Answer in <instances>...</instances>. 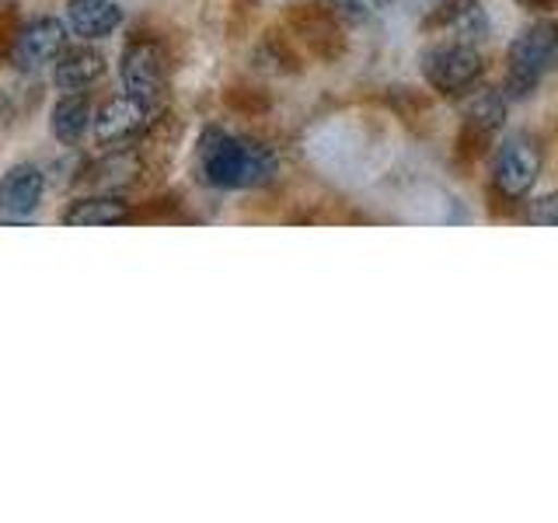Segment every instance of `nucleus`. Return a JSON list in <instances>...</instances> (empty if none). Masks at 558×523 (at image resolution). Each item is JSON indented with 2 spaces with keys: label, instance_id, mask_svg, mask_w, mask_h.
<instances>
[{
  "label": "nucleus",
  "instance_id": "obj_4",
  "mask_svg": "<svg viewBox=\"0 0 558 523\" xmlns=\"http://www.w3.org/2000/svg\"><path fill=\"white\" fill-rule=\"evenodd\" d=\"M558 57V25H531L520 39L510 46L506 57V87L513 95H527L541 84V77L548 74L551 63Z\"/></svg>",
  "mask_w": 558,
  "mask_h": 523
},
{
  "label": "nucleus",
  "instance_id": "obj_6",
  "mask_svg": "<svg viewBox=\"0 0 558 523\" xmlns=\"http://www.w3.org/2000/svg\"><path fill=\"white\" fill-rule=\"evenodd\" d=\"M423 74L436 92L464 95L482 77V57L471 42H444L423 57Z\"/></svg>",
  "mask_w": 558,
  "mask_h": 523
},
{
  "label": "nucleus",
  "instance_id": "obj_3",
  "mask_svg": "<svg viewBox=\"0 0 558 523\" xmlns=\"http://www.w3.org/2000/svg\"><path fill=\"white\" fill-rule=\"evenodd\" d=\"M66 39H70V28L63 17L39 14V17H32V22L14 28L8 63L17 70V74H43L46 66L60 60V52L66 49Z\"/></svg>",
  "mask_w": 558,
  "mask_h": 523
},
{
  "label": "nucleus",
  "instance_id": "obj_7",
  "mask_svg": "<svg viewBox=\"0 0 558 523\" xmlns=\"http://www.w3.org/2000/svg\"><path fill=\"white\" fill-rule=\"evenodd\" d=\"M541 174V147L534 144V136L517 133L510 139H502V147L496 154V192L506 199H523L534 188Z\"/></svg>",
  "mask_w": 558,
  "mask_h": 523
},
{
  "label": "nucleus",
  "instance_id": "obj_9",
  "mask_svg": "<svg viewBox=\"0 0 558 523\" xmlns=\"http://www.w3.org/2000/svg\"><path fill=\"white\" fill-rule=\"evenodd\" d=\"M290 28L318 60H336L342 57L345 39L339 28V14H331L325 4H304L290 14Z\"/></svg>",
  "mask_w": 558,
  "mask_h": 523
},
{
  "label": "nucleus",
  "instance_id": "obj_11",
  "mask_svg": "<svg viewBox=\"0 0 558 523\" xmlns=\"http://www.w3.org/2000/svg\"><path fill=\"white\" fill-rule=\"evenodd\" d=\"M109 70V60L105 52L95 49L92 42H81V46H66L60 52V60L52 63V84L60 92H87L92 84H98Z\"/></svg>",
  "mask_w": 558,
  "mask_h": 523
},
{
  "label": "nucleus",
  "instance_id": "obj_19",
  "mask_svg": "<svg viewBox=\"0 0 558 523\" xmlns=\"http://www.w3.org/2000/svg\"><path fill=\"white\" fill-rule=\"evenodd\" d=\"M517 4H523V8H555L558 0H517Z\"/></svg>",
  "mask_w": 558,
  "mask_h": 523
},
{
  "label": "nucleus",
  "instance_id": "obj_5",
  "mask_svg": "<svg viewBox=\"0 0 558 523\" xmlns=\"http://www.w3.org/2000/svg\"><path fill=\"white\" fill-rule=\"evenodd\" d=\"M168 52L154 39H130L119 57V81L122 92L136 95L150 105H165L168 95Z\"/></svg>",
  "mask_w": 558,
  "mask_h": 523
},
{
  "label": "nucleus",
  "instance_id": "obj_15",
  "mask_svg": "<svg viewBox=\"0 0 558 523\" xmlns=\"http://www.w3.org/2000/svg\"><path fill=\"white\" fill-rule=\"evenodd\" d=\"M227 105L241 115H262L269 109V98L255 92V87H231V92H227Z\"/></svg>",
  "mask_w": 558,
  "mask_h": 523
},
{
  "label": "nucleus",
  "instance_id": "obj_17",
  "mask_svg": "<svg viewBox=\"0 0 558 523\" xmlns=\"http://www.w3.org/2000/svg\"><path fill=\"white\" fill-rule=\"evenodd\" d=\"M527 220H531V223H548V227H558V192H551V196L531 203Z\"/></svg>",
  "mask_w": 558,
  "mask_h": 523
},
{
  "label": "nucleus",
  "instance_id": "obj_10",
  "mask_svg": "<svg viewBox=\"0 0 558 523\" xmlns=\"http://www.w3.org/2000/svg\"><path fill=\"white\" fill-rule=\"evenodd\" d=\"M122 8L116 0H66L63 22L70 28V35L81 42H101L109 39L112 32H119L122 25Z\"/></svg>",
  "mask_w": 558,
  "mask_h": 523
},
{
  "label": "nucleus",
  "instance_id": "obj_12",
  "mask_svg": "<svg viewBox=\"0 0 558 523\" xmlns=\"http://www.w3.org/2000/svg\"><path fill=\"white\" fill-rule=\"evenodd\" d=\"M130 220H133V203L122 192H92V196L74 199L60 214V223L66 227H119Z\"/></svg>",
  "mask_w": 558,
  "mask_h": 523
},
{
  "label": "nucleus",
  "instance_id": "obj_14",
  "mask_svg": "<svg viewBox=\"0 0 558 523\" xmlns=\"http://www.w3.org/2000/svg\"><path fill=\"white\" fill-rule=\"evenodd\" d=\"M502 119H506V98L499 92H482L478 98H471L464 122H471V126H478V130L496 133L502 126Z\"/></svg>",
  "mask_w": 558,
  "mask_h": 523
},
{
  "label": "nucleus",
  "instance_id": "obj_1",
  "mask_svg": "<svg viewBox=\"0 0 558 523\" xmlns=\"http://www.w3.org/2000/svg\"><path fill=\"white\" fill-rule=\"evenodd\" d=\"M199 171L206 185L238 192L269 185L279 171V161L266 144H258L252 136L206 126L199 136Z\"/></svg>",
  "mask_w": 558,
  "mask_h": 523
},
{
  "label": "nucleus",
  "instance_id": "obj_2",
  "mask_svg": "<svg viewBox=\"0 0 558 523\" xmlns=\"http://www.w3.org/2000/svg\"><path fill=\"white\" fill-rule=\"evenodd\" d=\"M161 109L165 105H150L136 95H112L105 98L98 109H95V119H92V139L98 150H119V147H133L140 144L154 126L157 119H161Z\"/></svg>",
  "mask_w": 558,
  "mask_h": 523
},
{
  "label": "nucleus",
  "instance_id": "obj_18",
  "mask_svg": "<svg viewBox=\"0 0 558 523\" xmlns=\"http://www.w3.org/2000/svg\"><path fill=\"white\" fill-rule=\"evenodd\" d=\"M322 4H325L331 14L345 17V22H366V8H363V0H322Z\"/></svg>",
  "mask_w": 558,
  "mask_h": 523
},
{
  "label": "nucleus",
  "instance_id": "obj_8",
  "mask_svg": "<svg viewBox=\"0 0 558 523\" xmlns=\"http://www.w3.org/2000/svg\"><path fill=\"white\" fill-rule=\"evenodd\" d=\"M46 171L32 161H22L0 174V214L11 220H28L43 206Z\"/></svg>",
  "mask_w": 558,
  "mask_h": 523
},
{
  "label": "nucleus",
  "instance_id": "obj_13",
  "mask_svg": "<svg viewBox=\"0 0 558 523\" xmlns=\"http://www.w3.org/2000/svg\"><path fill=\"white\" fill-rule=\"evenodd\" d=\"M95 105L84 92H63L57 105L49 109V133L60 147H77L92 133Z\"/></svg>",
  "mask_w": 558,
  "mask_h": 523
},
{
  "label": "nucleus",
  "instance_id": "obj_16",
  "mask_svg": "<svg viewBox=\"0 0 558 523\" xmlns=\"http://www.w3.org/2000/svg\"><path fill=\"white\" fill-rule=\"evenodd\" d=\"M488 139H493L488 130H478V126H471V122H464L461 136H458V150H461V157H468V161H475V157H482L488 150Z\"/></svg>",
  "mask_w": 558,
  "mask_h": 523
},
{
  "label": "nucleus",
  "instance_id": "obj_20",
  "mask_svg": "<svg viewBox=\"0 0 558 523\" xmlns=\"http://www.w3.org/2000/svg\"><path fill=\"white\" fill-rule=\"evenodd\" d=\"M371 4H377V8H384V4H391V0H371Z\"/></svg>",
  "mask_w": 558,
  "mask_h": 523
}]
</instances>
